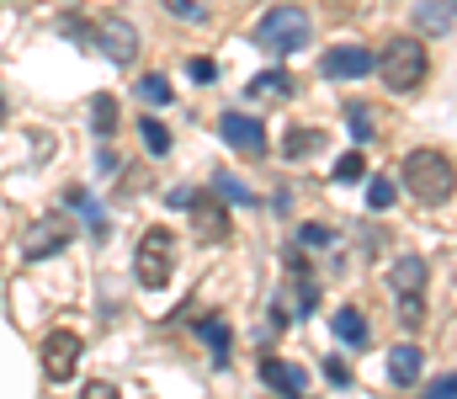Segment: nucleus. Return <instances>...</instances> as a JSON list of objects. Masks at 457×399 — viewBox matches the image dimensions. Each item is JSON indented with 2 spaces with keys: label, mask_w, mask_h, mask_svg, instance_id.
Segmentation results:
<instances>
[{
  "label": "nucleus",
  "mask_w": 457,
  "mask_h": 399,
  "mask_svg": "<svg viewBox=\"0 0 457 399\" xmlns=\"http://www.w3.org/2000/svg\"><path fill=\"white\" fill-rule=\"evenodd\" d=\"M399 181L420 203H447L457 192V165H453V154H442V149H410L404 165H399Z\"/></svg>",
  "instance_id": "obj_1"
},
{
  "label": "nucleus",
  "mask_w": 457,
  "mask_h": 399,
  "mask_svg": "<svg viewBox=\"0 0 457 399\" xmlns=\"http://www.w3.org/2000/svg\"><path fill=\"white\" fill-rule=\"evenodd\" d=\"M372 70L383 75V86H388V91L410 96V91H420V86H426L431 59H426V43H420V37H388Z\"/></svg>",
  "instance_id": "obj_2"
},
{
  "label": "nucleus",
  "mask_w": 457,
  "mask_h": 399,
  "mask_svg": "<svg viewBox=\"0 0 457 399\" xmlns=\"http://www.w3.org/2000/svg\"><path fill=\"white\" fill-rule=\"evenodd\" d=\"M255 43H261L266 54H303V48L314 43V21H309V11H303V5L282 0V5H271V11L261 16Z\"/></svg>",
  "instance_id": "obj_3"
},
{
  "label": "nucleus",
  "mask_w": 457,
  "mask_h": 399,
  "mask_svg": "<svg viewBox=\"0 0 457 399\" xmlns=\"http://www.w3.org/2000/svg\"><path fill=\"white\" fill-rule=\"evenodd\" d=\"M170 271H176V235L165 224H154V229H144V240L133 251V277L144 287H165Z\"/></svg>",
  "instance_id": "obj_4"
},
{
  "label": "nucleus",
  "mask_w": 457,
  "mask_h": 399,
  "mask_svg": "<svg viewBox=\"0 0 457 399\" xmlns=\"http://www.w3.org/2000/svg\"><path fill=\"white\" fill-rule=\"evenodd\" d=\"M70 235H75V224L64 213H37L27 224V235H21V256L27 262H48V256H59L70 245Z\"/></svg>",
  "instance_id": "obj_5"
},
{
  "label": "nucleus",
  "mask_w": 457,
  "mask_h": 399,
  "mask_svg": "<svg viewBox=\"0 0 457 399\" xmlns=\"http://www.w3.org/2000/svg\"><path fill=\"white\" fill-rule=\"evenodd\" d=\"M80 352H86V346H80L75 330H64V325L48 330V336H43V373H48V384H70V373L80 368Z\"/></svg>",
  "instance_id": "obj_6"
},
{
  "label": "nucleus",
  "mask_w": 457,
  "mask_h": 399,
  "mask_svg": "<svg viewBox=\"0 0 457 399\" xmlns=\"http://www.w3.org/2000/svg\"><path fill=\"white\" fill-rule=\"evenodd\" d=\"M219 133H224L228 149H239V154H250V160H261V154L271 149L266 129H261L255 118H239V112H224V118H219Z\"/></svg>",
  "instance_id": "obj_7"
},
{
  "label": "nucleus",
  "mask_w": 457,
  "mask_h": 399,
  "mask_svg": "<svg viewBox=\"0 0 457 399\" xmlns=\"http://www.w3.org/2000/svg\"><path fill=\"white\" fill-rule=\"evenodd\" d=\"M187 208H192V235L203 245H224L228 240V208L224 203L219 197H192Z\"/></svg>",
  "instance_id": "obj_8"
},
{
  "label": "nucleus",
  "mask_w": 457,
  "mask_h": 399,
  "mask_svg": "<svg viewBox=\"0 0 457 399\" xmlns=\"http://www.w3.org/2000/svg\"><path fill=\"white\" fill-rule=\"evenodd\" d=\"M372 64H378V59H372L361 43H336V48L320 59V75H325V80H356V75H367Z\"/></svg>",
  "instance_id": "obj_9"
},
{
  "label": "nucleus",
  "mask_w": 457,
  "mask_h": 399,
  "mask_svg": "<svg viewBox=\"0 0 457 399\" xmlns=\"http://www.w3.org/2000/svg\"><path fill=\"white\" fill-rule=\"evenodd\" d=\"M96 43H102V54H107L112 64H133V59H138V32H133V21H122V16H107V21L96 27Z\"/></svg>",
  "instance_id": "obj_10"
},
{
  "label": "nucleus",
  "mask_w": 457,
  "mask_h": 399,
  "mask_svg": "<svg viewBox=\"0 0 457 399\" xmlns=\"http://www.w3.org/2000/svg\"><path fill=\"white\" fill-rule=\"evenodd\" d=\"M420 368H426V357H420V346H394L388 352V384H399V389H410L415 378H420Z\"/></svg>",
  "instance_id": "obj_11"
},
{
  "label": "nucleus",
  "mask_w": 457,
  "mask_h": 399,
  "mask_svg": "<svg viewBox=\"0 0 457 399\" xmlns=\"http://www.w3.org/2000/svg\"><path fill=\"white\" fill-rule=\"evenodd\" d=\"M415 27H420L426 37L453 32V5H447V0H420V5H415Z\"/></svg>",
  "instance_id": "obj_12"
},
{
  "label": "nucleus",
  "mask_w": 457,
  "mask_h": 399,
  "mask_svg": "<svg viewBox=\"0 0 457 399\" xmlns=\"http://www.w3.org/2000/svg\"><path fill=\"white\" fill-rule=\"evenodd\" d=\"M388 282H394V293L415 298V293L426 287V262H420V256H399V262H394V271H388Z\"/></svg>",
  "instance_id": "obj_13"
},
{
  "label": "nucleus",
  "mask_w": 457,
  "mask_h": 399,
  "mask_svg": "<svg viewBox=\"0 0 457 399\" xmlns=\"http://www.w3.org/2000/svg\"><path fill=\"white\" fill-rule=\"evenodd\" d=\"M330 325H336L341 346H351V352H361V346L372 341V336H367V320H361V309H351V303H345V309H336V320H330Z\"/></svg>",
  "instance_id": "obj_14"
},
{
  "label": "nucleus",
  "mask_w": 457,
  "mask_h": 399,
  "mask_svg": "<svg viewBox=\"0 0 457 399\" xmlns=\"http://www.w3.org/2000/svg\"><path fill=\"white\" fill-rule=\"evenodd\" d=\"M250 96H261V102H282V96H293V75H287V70H261V75L250 80Z\"/></svg>",
  "instance_id": "obj_15"
},
{
  "label": "nucleus",
  "mask_w": 457,
  "mask_h": 399,
  "mask_svg": "<svg viewBox=\"0 0 457 399\" xmlns=\"http://www.w3.org/2000/svg\"><path fill=\"white\" fill-rule=\"evenodd\" d=\"M91 133H96V138H112L117 133V96L112 91L91 96Z\"/></svg>",
  "instance_id": "obj_16"
},
{
  "label": "nucleus",
  "mask_w": 457,
  "mask_h": 399,
  "mask_svg": "<svg viewBox=\"0 0 457 399\" xmlns=\"http://www.w3.org/2000/svg\"><path fill=\"white\" fill-rule=\"evenodd\" d=\"M197 336L208 341V352H213V362H228V325L219 320V314H213V320H203V325H197Z\"/></svg>",
  "instance_id": "obj_17"
},
{
  "label": "nucleus",
  "mask_w": 457,
  "mask_h": 399,
  "mask_svg": "<svg viewBox=\"0 0 457 399\" xmlns=\"http://www.w3.org/2000/svg\"><path fill=\"white\" fill-rule=\"evenodd\" d=\"M320 138H325L320 129H293L287 138H282V154H287V160H303V154L320 149Z\"/></svg>",
  "instance_id": "obj_18"
},
{
  "label": "nucleus",
  "mask_w": 457,
  "mask_h": 399,
  "mask_svg": "<svg viewBox=\"0 0 457 399\" xmlns=\"http://www.w3.org/2000/svg\"><path fill=\"white\" fill-rule=\"evenodd\" d=\"M138 133H144V149H149V154H170V133H165V123H160V118H144V123H138Z\"/></svg>",
  "instance_id": "obj_19"
},
{
  "label": "nucleus",
  "mask_w": 457,
  "mask_h": 399,
  "mask_svg": "<svg viewBox=\"0 0 457 399\" xmlns=\"http://www.w3.org/2000/svg\"><path fill=\"white\" fill-rule=\"evenodd\" d=\"M133 91H138V96H144L149 107H165V102H170V86H165V75H144V80H138Z\"/></svg>",
  "instance_id": "obj_20"
},
{
  "label": "nucleus",
  "mask_w": 457,
  "mask_h": 399,
  "mask_svg": "<svg viewBox=\"0 0 457 399\" xmlns=\"http://www.w3.org/2000/svg\"><path fill=\"white\" fill-rule=\"evenodd\" d=\"M367 203L383 213V208H394V181L388 176H372V187H367Z\"/></svg>",
  "instance_id": "obj_21"
},
{
  "label": "nucleus",
  "mask_w": 457,
  "mask_h": 399,
  "mask_svg": "<svg viewBox=\"0 0 457 399\" xmlns=\"http://www.w3.org/2000/svg\"><path fill=\"white\" fill-rule=\"evenodd\" d=\"M345 118H351V133H356V138H372V112H367V107H361V102H351V107H345Z\"/></svg>",
  "instance_id": "obj_22"
},
{
  "label": "nucleus",
  "mask_w": 457,
  "mask_h": 399,
  "mask_svg": "<svg viewBox=\"0 0 457 399\" xmlns=\"http://www.w3.org/2000/svg\"><path fill=\"white\" fill-rule=\"evenodd\" d=\"M298 240H303V245H336V229H330V224H303Z\"/></svg>",
  "instance_id": "obj_23"
},
{
  "label": "nucleus",
  "mask_w": 457,
  "mask_h": 399,
  "mask_svg": "<svg viewBox=\"0 0 457 399\" xmlns=\"http://www.w3.org/2000/svg\"><path fill=\"white\" fill-rule=\"evenodd\" d=\"M303 378H309V373H303V368H293V362H287V368H282V378H277V389H282V395H303Z\"/></svg>",
  "instance_id": "obj_24"
},
{
  "label": "nucleus",
  "mask_w": 457,
  "mask_h": 399,
  "mask_svg": "<svg viewBox=\"0 0 457 399\" xmlns=\"http://www.w3.org/2000/svg\"><path fill=\"white\" fill-rule=\"evenodd\" d=\"M336 181H361V154H356V149L336 160Z\"/></svg>",
  "instance_id": "obj_25"
},
{
  "label": "nucleus",
  "mask_w": 457,
  "mask_h": 399,
  "mask_svg": "<svg viewBox=\"0 0 457 399\" xmlns=\"http://www.w3.org/2000/svg\"><path fill=\"white\" fill-rule=\"evenodd\" d=\"M420 399H457V373L436 378V384H426V389H420Z\"/></svg>",
  "instance_id": "obj_26"
},
{
  "label": "nucleus",
  "mask_w": 457,
  "mask_h": 399,
  "mask_svg": "<svg viewBox=\"0 0 457 399\" xmlns=\"http://www.w3.org/2000/svg\"><path fill=\"white\" fill-rule=\"evenodd\" d=\"M187 75H192V80H213L219 64H213V59H187Z\"/></svg>",
  "instance_id": "obj_27"
},
{
  "label": "nucleus",
  "mask_w": 457,
  "mask_h": 399,
  "mask_svg": "<svg viewBox=\"0 0 457 399\" xmlns=\"http://www.w3.org/2000/svg\"><path fill=\"white\" fill-rule=\"evenodd\" d=\"M219 192H224L228 203H250V192H245V187H234L228 176H219Z\"/></svg>",
  "instance_id": "obj_28"
},
{
  "label": "nucleus",
  "mask_w": 457,
  "mask_h": 399,
  "mask_svg": "<svg viewBox=\"0 0 457 399\" xmlns=\"http://www.w3.org/2000/svg\"><path fill=\"white\" fill-rule=\"evenodd\" d=\"M325 373L336 378V389H345V384H351V373H345V362H341V357H330V362H325Z\"/></svg>",
  "instance_id": "obj_29"
},
{
  "label": "nucleus",
  "mask_w": 457,
  "mask_h": 399,
  "mask_svg": "<svg viewBox=\"0 0 457 399\" xmlns=\"http://www.w3.org/2000/svg\"><path fill=\"white\" fill-rule=\"evenodd\" d=\"M165 11H170V16H203L197 0H165Z\"/></svg>",
  "instance_id": "obj_30"
},
{
  "label": "nucleus",
  "mask_w": 457,
  "mask_h": 399,
  "mask_svg": "<svg viewBox=\"0 0 457 399\" xmlns=\"http://www.w3.org/2000/svg\"><path fill=\"white\" fill-rule=\"evenodd\" d=\"M399 320H404V325H420V303H415V298H410V303H399Z\"/></svg>",
  "instance_id": "obj_31"
},
{
  "label": "nucleus",
  "mask_w": 457,
  "mask_h": 399,
  "mask_svg": "<svg viewBox=\"0 0 457 399\" xmlns=\"http://www.w3.org/2000/svg\"><path fill=\"white\" fill-rule=\"evenodd\" d=\"M86 399H117V395H112V384H91V389H86Z\"/></svg>",
  "instance_id": "obj_32"
},
{
  "label": "nucleus",
  "mask_w": 457,
  "mask_h": 399,
  "mask_svg": "<svg viewBox=\"0 0 457 399\" xmlns=\"http://www.w3.org/2000/svg\"><path fill=\"white\" fill-rule=\"evenodd\" d=\"M0 123H5V96H0Z\"/></svg>",
  "instance_id": "obj_33"
},
{
  "label": "nucleus",
  "mask_w": 457,
  "mask_h": 399,
  "mask_svg": "<svg viewBox=\"0 0 457 399\" xmlns=\"http://www.w3.org/2000/svg\"><path fill=\"white\" fill-rule=\"evenodd\" d=\"M447 5H453V11H457V0H447Z\"/></svg>",
  "instance_id": "obj_34"
}]
</instances>
